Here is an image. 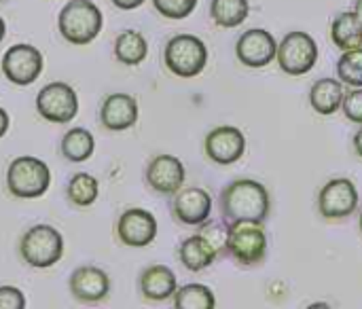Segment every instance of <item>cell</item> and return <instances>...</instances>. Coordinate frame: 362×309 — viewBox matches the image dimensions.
I'll return each instance as SVG.
<instances>
[{"mask_svg": "<svg viewBox=\"0 0 362 309\" xmlns=\"http://www.w3.org/2000/svg\"><path fill=\"white\" fill-rule=\"evenodd\" d=\"M218 208H221V221L225 225L242 223V221H255L265 223L269 216V193L267 189L250 178H238L223 187L218 195Z\"/></svg>", "mask_w": 362, "mask_h": 309, "instance_id": "1", "label": "cell"}, {"mask_svg": "<svg viewBox=\"0 0 362 309\" xmlns=\"http://www.w3.org/2000/svg\"><path fill=\"white\" fill-rule=\"evenodd\" d=\"M104 25L100 6L91 0H68L57 17L59 34L70 45H89L98 38Z\"/></svg>", "mask_w": 362, "mask_h": 309, "instance_id": "2", "label": "cell"}, {"mask_svg": "<svg viewBox=\"0 0 362 309\" xmlns=\"http://www.w3.org/2000/svg\"><path fill=\"white\" fill-rule=\"evenodd\" d=\"M51 187V170L42 159L23 155L6 170V189L17 199H38Z\"/></svg>", "mask_w": 362, "mask_h": 309, "instance_id": "3", "label": "cell"}, {"mask_svg": "<svg viewBox=\"0 0 362 309\" xmlns=\"http://www.w3.org/2000/svg\"><path fill=\"white\" fill-rule=\"evenodd\" d=\"M163 64L174 76L193 78L208 64V47L195 34H176L163 49Z\"/></svg>", "mask_w": 362, "mask_h": 309, "instance_id": "4", "label": "cell"}, {"mask_svg": "<svg viewBox=\"0 0 362 309\" xmlns=\"http://www.w3.org/2000/svg\"><path fill=\"white\" fill-rule=\"evenodd\" d=\"M19 255L34 269L53 267L64 257V238L51 225H34L21 235Z\"/></svg>", "mask_w": 362, "mask_h": 309, "instance_id": "5", "label": "cell"}, {"mask_svg": "<svg viewBox=\"0 0 362 309\" xmlns=\"http://www.w3.org/2000/svg\"><path fill=\"white\" fill-rule=\"evenodd\" d=\"M227 255L240 267H257L267 257V233L263 223L242 221L229 225Z\"/></svg>", "mask_w": 362, "mask_h": 309, "instance_id": "6", "label": "cell"}, {"mask_svg": "<svg viewBox=\"0 0 362 309\" xmlns=\"http://www.w3.org/2000/svg\"><path fill=\"white\" fill-rule=\"evenodd\" d=\"M276 59L282 72L291 76H303L318 62V42L312 38V34L293 30L280 40Z\"/></svg>", "mask_w": 362, "mask_h": 309, "instance_id": "7", "label": "cell"}, {"mask_svg": "<svg viewBox=\"0 0 362 309\" xmlns=\"http://www.w3.org/2000/svg\"><path fill=\"white\" fill-rule=\"evenodd\" d=\"M36 112L49 123H68L78 112V95L68 83H49L36 95Z\"/></svg>", "mask_w": 362, "mask_h": 309, "instance_id": "8", "label": "cell"}, {"mask_svg": "<svg viewBox=\"0 0 362 309\" xmlns=\"http://www.w3.org/2000/svg\"><path fill=\"white\" fill-rule=\"evenodd\" d=\"M358 189L350 178H333L318 193V212L327 221H344L358 208Z\"/></svg>", "mask_w": 362, "mask_h": 309, "instance_id": "9", "label": "cell"}, {"mask_svg": "<svg viewBox=\"0 0 362 309\" xmlns=\"http://www.w3.org/2000/svg\"><path fill=\"white\" fill-rule=\"evenodd\" d=\"M42 66H45L42 53L28 42L13 45L2 55V74L6 76V81L19 87L32 85L40 76Z\"/></svg>", "mask_w": 362, "mask_h": 309, "instance_id": "10", "label": "cell"}, {"mask_svg": "<svg viewBox=\"0 0 362 309\" xmlns=\"http://www.w3.org/2000/svg\"><path fill=\"white\" fill-rule=\"evenodd\" d=\"M206 157L216 165H233L246 153V136L233 125L214 127L204 140Z\"/></svg>", "mask_w": 362, "mask_h": 309, "instance_id": "11", "label": "cell"}, {"mask_svg": "<svg viewBox=\"0 0 362 309\" xmlns=\"http://www.w3.org/2000/svg\"><path fill=\"white\" fill-rule=\"evenodd\" d=\"M278 42L265 28L246 30L235 42V57L246 68H265L276 59Z\"/></svg>", "mask_w": 362, "mask_h": 309, "instance_id": "12", "label": "cell"}, {"mask_svg": "<svg viewBox=\"0 0 362 309\" xmlns=\"http://www.w3.org/2000/svg\"><path fill=\"white\" fill-rule=\"evenodd\" d=\"M159 231L157 218L142 208L125 210L117 221V238L129 248H146L155 242Z\"/></svg>", "mask_w": 362, "mask_h": 309, "instance_id": "13", "label": "cell"}, {"mask_svg": "<svg viewBox=\"0 0 362 309\" xmlns=\"http://www.w3.org/2000/svg\"><path fill=\"white\" fill-rule=\"evenodd\" d=\"M146 185L159 195H174L185 187L187 170L174 155H157L151 159L144 172Z\"/></svg>", "mask_w": 362, "mask_h": 309, "instance_id": "14", "label": "cell"}, {"mask_svg": "<svg viewBox=\"0 0 362 309\" xmlns=\"http://www.w3.org/2000/svg\"><path fill=\"white\" fill-rule=\"evenodd\" d=\"M172 197V214L187 227H199L212 214V197L199 187H185Z\"/></svg>", "mask_w": 362, "mask_h": 309, "instance_id": "15", "label": "cell"}, {"mask_svg": "<svg viewBox=\"0 0 362 309\" xmlns=\"http://www.w3.org/2000/svg\"><path fill=\"white\" fill-rule=\"evenodd\" d=\"M70 295L78 303H102L110 293V278L106 272L93 265L76 267L70 276Z\"/></svg>", "mask_w": 362, "mask_h": 309, "instance_id": "16", "label": "cell"}, {"mask_svg": "<svg viewBox=\"0 0 362 309\" xmlns=\"http://www.w3.org/2000/svg\"><path fill=\"white\" fill-rule=\"evenodd\" d=\"M100 123L108 132H125L138 123V102L129 93H110L100 106Z\"/></svg>", "mask_w": 362, "mask_h": 309, "instance_id": "17", "label": "cell"}, {"mask_svg": "<svg viewBox=\"0 0 362 309\" xmlns=\"http://www.w3.org/2000/svg\"><path fill=\"white\" fill-rule=\"evenodd\" d=\"M140 293L146 301H168L178 288L176 274L165 265H151L140 274Z\"/></svg>", "mask_w": 362, "mask_h": 309, "instance_id": "18", "label": "cell"}, {"mask_svg": "<svg viewBox=\"0 0 362 309\" xmlns=\"http://www.w3.org/2000/svg\"><path fill=\"white\" fill-rule=\"evenodd\" d=\"M344 83L335 78H318L310 89V104L318 115H335L344 104Z\"/></svg>", "mask_w": 362, "mask_h": 309, "instance_id": "19", "label": "cell"}, {"mask_svg": "<svg viewBox=\"0 0 362 309\" xmlns=\"http://www.w3.org/2000/svg\"><path fill=\"white\" fill-rule=\"evenodd\" d=\"M178 259H180V263H182V267H187L189 272H204L206 267H210L216 259H218V255H216V250L210 246V242L204 238V235H191V238H187L182 244H180V248H178Z\"/></svg>", "mask_w": 362, "mask_h": 309, "instance_id": "20", "label": "cell"}, {"mask_svg": "<svg viewBox=\"0 0 362 309\" xmlns=\"http://www.w3.org/2000/svg\"><path fill=\"white\" fill-rule=\"evenodd\" d=\"M331 40L339 51H350L362 47V25L354 11L337 13L331 23Z\"/></svg>", "mask_w": 362, "mask_h": 309, "instance_id": "21", "label": "cell"}, {"mask_svg": "<svg viewBox=\"0 0 362 309\" xmlns=\"http://www.w3.org/2000/svg\"><path fill=\"white\" fill-rule=\"evenodd\" d=\"M148 55V42L138 30H123L115 38V57L125 66H140Z\"/></svg>", "mask_w": 362, "mask_h": 309, "instance_id": "22", "label": "cell"}, {"mask_svg": "<svg viewBox=\"0 0 362 309\" xmlns=\"http://www.w3.org/2000/svg\"><path fill=\"white\" fill-rule=\"evenodd\" d=\"M248 0H210V17L223 30H233L248 19Z\"/></svg>", "mask_w": 362, "mask_h": 309, "instance_id": "23", "label": "cell"}, {"mask_svg": "<svg viewBox=\"0 0 362 309\" xmlns=\"http://www.w3.org/2000/svg\"><path fill=\"white\" fill-rule=\"evenodd\" d=\"M93 151H95L93 134L89 129H85V127H72L62 138V155L70 163H83V161H87L93 155Z\"/></svg>", "mask_w": 362, "mask_h": 309, "instance_id": "24", "label": "cell"}, {"mask_svg": "<svg viewBox=\"0 0 362 309\" xmlns=\"http://www.w3.org/2000/svg\"><path fill=\"white\" fill-rule=\"evenodd\" d=\"M66 197L72 206L76 208H89L95 204V199L100 197V182L95 176L87 174V172H78L70 178L68 187H66Z\"/></svg>", "mask_w": 362, "mask_h": 309, "instance_id": "25", "label": "cell"}, {"mask_svg": "<svg viewBox=\"0 0 362 309\" xmlns=\"http://www.w3.org/2000/svg\"><path fill=\"white\" fill-rule=\"evenodd\" d=\"M174 308L176 309H214L216 297L204 284H185L174 293Z\"/></svg>", "mask_w": 362, "mask_h": 309, "instance_id": "26", "label": "cell"}, {"mask_svg": "<svg viewBox=\"0 0 362 309\" xmlns=\"http://www.w3.org/2000/svg\"><path fill=\"white\" fill-rule=\"evenodd\" d=\"M337 76L344 85L362 87V47L341 51V57L337 59Z\"/></svg>", "mask_w": 362, "mask_h": 309, "instance_id": "27", "label": "cell"}, {"mask_svg": "<svg viewBox=\"0 0 362 309\" xmlns=\"http://www.w3.org/2000/svg\"><path fill=\"white\" fill-rule=\"evenodd\" d=\"M199 235H204L210 246L216 250L218 257H227V246H229V225H225L223 221H206L204 225H199Z\"/></svg>", "mask_w": 362, "mask_h": 309, "instance_id": "28", "label": "cell"}, {"mask_svg": "<svg viewBox=\"0 0 362 309\" xmlns=\"http://www.w3.org/2000/svg\"><path fill=\"white\" fill-rule=\"evenodd\" d=\"M199 0H153L155 11L165 19H185L197 8Z\"/></svg>", "mask_w": 362, "mask_h": 309, "instance_id": "29", "label": "cell"}, {"mask_svg": "<svg viewBox=\"0 0 362 309\" xmlns=\"http://www.w3.org/2000/svg\"><path fill=\"white\" fill-rule=\"evenodd\" d=\"M341 110L348 121L362 125V87H354L350 93H346Z\"/></svg>", "mask_w": 362, "mask_h": 309, "instance_id": "30", "label": "cell"}, {"mask_svg": "<svg viewBox=\"0 0 362 309\" xmlns=\"http://www.w3.org/2000/svg\"><path fill=\"white\" fill-rule=\"evenodd\" d=\"M0 309H25V297L15 286H0Z\"/></svg>", "mask_w": 362, "mask_h": 309, "instance_id": "31", "label": "cell"}, {"mask_svg": "<svg viewBox=\"0 0 362 309\" xmlns=\"http://www.w3.org/2000/svg\"><path fill=\"white\" fill-rule=\"evenodd\" d=\"M117 8H121V11H134V8H138V6H142L146 0H110Z\"/></svg>", "mask_w": 362, "mask_h": 309, "instance_id": "32", "label": "cell"}, {"mask_svg": "<svg viewBox=\"0 0 362 309\" xmlns=\"http://www.w3.org/2000/svg\"><path fill=\"white\" fill-rule=\"evenodd\" d=\"M8 125H11V119H8V112L0 106V138L8 132Z\"/></svg>", "mask_w": 362, "mask_h": 309, "instance_id": "33", "label": "cell"}, {"mask_svg": "<svg viewBox=\"0 0 362 309\" xmlns=\"http://www.w3.org/2000/svg\"><path fill=\"white\" fill-rule=\"evenodd\" d=\"M354 151H356V155L362 159V125L361 129L354 134Z\"/></svg>", "mask_w": 362, "mask_h": 309, "instance_id": "34", "label": "cell"}, {"mask_svg": "<svg viewBox=\"0 0 362 309\" xmlns=\"http://www.w3.org/2000/svg\"><path fill=\"white\" fill-rule=\"evenodd\" d=\"M354 15H356V19L361 21L362 25V0H356V2H354Z\"/></svg>", "mask_w": 362, "mask_h": 309, "instance_id": "35", "label": "cell"}, {"mask_svg": "<svg viewBox=\"0 0 362 309\" xmlns=\"http://www.w3.org/2000/svg\"><path fill=\"white\" fill-rule=\"evenodd\" d=\"M4 34H6V23H4V19L0 17V42L4 40Z\"/></svg>", "mask_w": 362, "mask_h": 309, "instance_id": "36", "label": "cell"}, {"mask_svg": "<svg viewBox=\"0 0 362 309\" xmlns=\"http://www.w3.org/2000/svg\"><path fill=\"white\" fill-rule=\"evenodd\" d=\"M358 227H361V233H362V212H361V218H358Z\"/></svg>", "mask_w": 362, "mask_h": 309, "instance_id": "37", "label": "cell"}, {"mask_svg": "<svg viewBox=\"0 0 362 309\" xmlns=\"http://www.w3.org/2000/svg\"><path fill=\"white\" fill-rule=\"evenodd\" d=\"M0 2H6V0H0Z\"/></svg>", "mask_w": 362, "mask_h": 309, "instance_id": "38", "label": "cell"}]
</instances>
